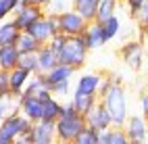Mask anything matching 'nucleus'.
<instances>
[{"instance_id": "23", "label": "nucleus", "mask_w": 148, "mask_h": 144, "mask_svg": "<svg viewBox=\"0 0 148 144\" xmlns=\"http://www.w3.org/2000/svg\"><path fill=\"white\" fill-rule=\"evenodd\" d=\"M17 61H19V50L17 46H0V69L4 71H11L17 67Z\"/></svg>"}, {"instance_id": "1", "label": "nucleus", "mask_w": 148, "mask_h": 144, "mask_svg": "<svg viewBox=\"0 0 148 144\" xmlns=\"http://www.w3.org/2000/svg\"><path fill=\"white\" fill-rule=\"evenodd\" d=\"M84 128H86V117L73 107V102H65L58 119L54 121L56 140L58 142H73Z\"/></svg>"}, {"instance_id": "15", "label": "nucleus", "mask_w": 148, "mask_h": 144, "mask_svg": "<svg viewBox=\"0 0 148 144\" xmlns=\"http://www.w3.org/2000/svg\"><path fill=\"white\" fill-rule=\"evenodd\" d=\"M19 107H21V94H15L11 90L0 94V121L11 117V115H17Z\"/></svg>"}, {"instance_id": "32", "label": "nucleus", "mask_w": 148, "mask_h": 144, "mask_svg": "<svg viewBox=\"0 0 148 144\" xmlns=\"http://www.w3.org/2000/svg\"><path fill=\"white\" fill-rule=\"evenodd\" d=\"M50 92L56 98H65L67 94H71V80H65V82H58L50 86Z\"/></svg>"}, {"instance_id": "3", "label": "nucleus", "mask_w": 148, "mask_h": 144, "mask_svg": "<svg viewBox=\"0 0 148 144\" xmlns=\"http://www.w3.org/2000/svg\"><path fill=\"white\" fill-rule=\"evenodd\" d=\"M88 52L90 50H88L82 36H67L65 42L61 44V48L56 50V59H58V63L69 65L75 71H79L88 61Z\"/></svg>"}, {"instance_id": "33", "label": "nucleus", "mask_w": 148, "mask_h": 144, "mask_svg": "<svg viewBox=\"0 0 148 144\" xmlns=\"http://www.w3.org/2000/svg\"><path fill=\"white\" fill-rule=\"evenodd\" d=\"M65 8H71V4H69L67 0H50V2H48V6H46V11L58 15V13H63Z\"/></svg>"}, {"instance_id": "31", "label": "nucleus", "mask_w": 148, "mask_h": 144, "mask_svg": "<svg viewBox=\"0 0 148 144\" xmlns=\"http://www.w3.org/2000/svg\"><path fill=\"white\" fill-rule=\"evenodd\" d=\"M132 19L138 23L140 32H148V0H146V2H144L140 8H138V11H136V15H134Z\"/></svg>"}, {"instance_id": "34", "label": "nucleus", "mask_w": 148, "mask_h": 144, "mask_svg": "<svg viewBox=\"0 0 148 144\" xmlns=\"http://www.w3.org/2000/svg\"><path fill=\"white\" fill-rule=\"evenodd\" d=\"M123 2H125V6H127V15L134 17V15H136V11H138V8H140V6L146 2V0H123Z\"/></svg>"}, {"instance_id": "4", "label": "nucleus", "mask_w": 148, "mask_h": 144, "mask_svg": "<svg viewBox=\"0 0 148 144\" xmlns=\"http://www.w3.org/2000/svg\"><path fill=\"white\" fill-rule=\"evenodd\" d=\"M29 130H32V121L27 117H23L21 113L11 115L0 121V144H13L21 136H25Z\"/></svg>"}, {"instance_id": "40", "label": "nucleus", "mask_w": 148, "mask_h": 144, "mask_svg": "<svg viewBox=\"0 0 148 144\" xmlns=\"http://www.w3.org/2000/svg\"><path fill=\"white\" fill-rule=\"evenodd\" d=\"M67 2H69V4H71V0H67Z\"/></svg>"}, {"instance_id": "25", "label": "nucleus", "mask_w": 148, "mask_h": 144, "mask_svg": "<svg viewBox=\"0 0 148 144\" xmlns=\"http://www.w3.org/2000/svg\"><path fill=\"white\" fill-rule=\"evenodd\" d=\"M63 102L56 98V96H50L48 100H44V111H42V119L46 121H56L58 115H61Z\"/></svg>"}, {"instance_id": "2", "label": "nucleus", "mask_w": 148, "mask_h": 144, "mask_svg": "<svg viewBox=\"0 0 148 144\" xmlns=\"http://www.w3.org/2000/svg\"><path fill=\"white\" fill-rule=\"evenodd\" d=\"M100 100H102V104H104V109L108 111V115H111V123H113V125H117V128H123L127 115H130L125 88H123L121 84L113 82L111 88H108V90L100 96Z\"/></svg>"}, {"instance_id": "6", "label": "nucleus", "mask_w": 148, "mask_h": 144, "mask_svg": "<svg viewBox=\"0 0 148 144\" xmlns=\"http://www.w3.org/2000/svg\"><path fill=\"white\" fill-rule=\"evenodd\" d=\"M44 15H46V8L34 6V4H23V2H21V4L13 11L11 19H13V23L17 25L19 32H27L29 27H32L38 19H42Z\"/></svg>"}, {"instance_id": "19", "label": "nucleus", "mask_w": 148, "mask_h": 144, "mask_svg": "<svg viewBox=\"0 0 148 144\" xmlns=\"http://www.w3.org/2000/svg\"><path fill=\"white\" fill-rule=\"evenodd\" d=\"M98 144H130V140H127V134H125L123 128L111 125V128H106L104 132H100Z\"/></svg>"}, {"instance_id": "24", "label": "nucleus", "mask_w": 148, "mask_h": 144, "mask_svg": "<svg viewBox=\"0 0 148 144\" xmlns=\"http://www.w3.org/2000/svg\"><path fill=\"white\" fill-rule=\"evenodd\" d=\"M96 6H98V0H71V8L79 13L88 23L94 21V17H96Z\"/></svg>"}, {"instance_id": "20", "label": "nucleus", "mask_w": 148, "mask_h": 144, "mask_svg": "<svg viewBox=\"0 0 148 144\" xmlns=\"http://www.w3.org/2000/svg\"><path fill=\"white\" fill-rule=\"evenodd\" d=\"M19 32L17 25L13 23L11 17H6L4 21H0V46H13L19 38Z\"/></svg>"}, {"instance_id": "11", "label": "nucleus", "mask_w": 148, "mask_h": 144, "mask_svg": "<svg viewBox=\"0 0 148 144\" xmlns=\"http://www.w3.org/2000/svg\"><path fill=\"white\" fill-rule=\"evenodd\" d=\"M32 144H52L56 142V130H54V121H46L40 119L32 123Z\"/></svg>"}, {"instance_id": "30", "label": "nucleus", "mask_w": 148, "mask_h": 144, "mask_svg": "<svg viewBox=\"0 0 148 144\" xmlns=\"http://www.w3.org/2000/svg\"><path fill=\"white\" fill-rule=\"evenodd\" d=\"M98 136H100V132H96L94 128L86 125L79 134H77V138L73 142L75 144H98Z\"/></svg>"}, {"instance_id": "5", "label": "nucleus", "mask_w": 148, "mask_h": 144, "mask_svg": "<svg viewBox=\"0 0 148 144\" xmlns=\"http://www.w3.org/2000/svg\"><path fill=\"white\" fill-rule=\"evenodd\" d=\"M27 34L36 38L40 44H48L50 42V38L56 36V34H61V29H58V19L54 13H46L42 19H38V21L27 29Z\"/></svg>"}, {"instance_id": "28", "label": "nucleus", "mask_w": 148, "mask_h": 144, "mask_svg": "<svg viewBox=\"0 0 148 144\" xmlns=\"http://www.w3.org/2000/svg\"><path fill=\"white\" fill-rule=\"evenodd\" d=\"M17 67L29 71V73H38V54L36 52H19V61H17Z\"/></svg>"}, {"instance_id": "37", "label": "nucleus", "mask_w": 148, "mask_h": 144, "mask_svg": "<svg viewBox=\"0 0 148 144\" xmlns=\"http://www.w3.org/2000/svg\"><path fill=\"white\" fill-rule=\"evenodd\" d=\"M140 109H142V117L148 119V92L140 94Z\"/></svg>"}, {"instance_id": "39", "label": "nucleus", "mask_w": 148, "mask_h": 144, "mask_svg": "<svg viewBox=\"0 0 148 144\" xmlns=\"http://www.w3.org/2000/svg\"><path fill=\"white\" fill-rule=\"evenodd\" d=\"M6 17H11V13H8V8L2 4V0H0V21H4Z\"/></svg>"}, {"instance_id": "29", "label": "nucleus", "mask_w": 148, "mask_h": 144, "mask_svg": "<svg viewBox=\"0 0 148 144\" xmlns=\"http://www.w3.org/2000/svg\"><path fill=\"white\" fill-rule=\"evenodd\" d=\"M121 29V21H119V17L113 15V17H108L106 21H102V32H104V38H106V42H111L117 38V34H119Z\"/></svg>"}, {"instance_id": "26", "label": "nucleus", "mask_w": 148, "mask_h": 144, "mask_svg": "<svg viewBox=\"0 0 148 144\" xmlns=\"http://www.w3.org/2000/svg\"><path fill=\"white\" fill-rule=\"evenodd\" d=\"M15 46H17L19 52H38L42 44L38 42L36 38H32L27 32H21V34H19V38H17V42H15Z\"/></svg>"}, {"instance_id": "22", "label": "nucleus", "mask_w": 148, "mask_h": 144, "mask_svg": "<svg viewBox=\"0 0 148 144\" xmlns=\"http://www.w3.org/2000/svg\"><path fill=\"white\" fill-rule=\"evenodd\" d=\"M119 4H121V0H98L94 21L102 23V21H106L108 17L117 15V11H119Z\"/></svg>"}, {"instance_id": "21", "label": "nucleus", "mask_w": 148, "mask_h": 144, "mask_svg": "<svg viewBox=\"0 0 148 144\" xmlns=\"http://www.w3.org/2000/svg\"><path fill=\"white\" fill-rule=\"evenodd\" d=\"M29 75L32 73L21 69V67H15V69L8 71V86H11V92L21 94L23 88H25V84H27V80H29Z\"/></svg>"}, {"instance_id": "8", "label": "nucleus", "mask_w": 148, "mask_h": 144, "mask_svg": "<svg viewBox=\"0 0 148 144\" xmlns=\"http://www.w3.org/2000/svg\"><path fill=\"white\" fill-rule=\"evenodd\" d=\"M119 56L121 61L134 71H140L144 67V46L138 40H127L121 48H119Z\"/></svg>"}, {"instance_id": "27", "label": "nucleus", "mask_w": 148, "mask_h": 144, "mask_svg": "<svg viewBox=\"0 0 148 144\" xmlns=\"http://www.w3.org/2000/svg\"><path fill=\"white\" fill-rule=\"evenodd\" d=\"M96 96H90V94H82V92H73V98H71V102H73V107L79 111L82 115H86L88 111H90L94 104H96Z\"/></svg>"}, {"instance_id": "9", "label": "nucleus", "mask_w": 148, "mask_h": 144, "mask_svg": "<svg viewBox=\"0 0 148 144\" xmlns=\"http://www.w3.org/2000/svg\"><path fill=\"white\" fill-rule=\"evenodd\" d=\"M123 130L127 134V140L130 142H146L148 140V119L142 115H127V119L123 123Z\"/></svg>"}, {"instance_id": "16", "label": "nucleus", "mask_w": 148, "mask_h": 144, "mask_svg": "<svg viewBox=\"0 0 148 144\" xmlns=\"http://www.w3.org/2000/svg\"><path fill=\"white\" fill-rule=\"evenodd\" d=\"M100 80L102 75L98 73H82L75 82V92H82V94H90V96H96L98 94V86H100ZM98 98V96H96Z\"/></svg>"}, {"instance_id": "13", "label": "nucleus", "mask_w": 148, "mask_h": 144, "mask_svg": "<svg viewBox=\"0 0 148 144\" xmlns=\"http://www.w3.org/2000/svg\"><path fill=\"white\" fill-rule=\"evenodd\" d=\"M82 38H84V42L88 46V50H98V48H102L106 44V38H104V32H102V23H98V21L88 23Z\"/></svg>"}, {"instance_id": "35", "label": "nucleus", "mask_w": 148, "mask_h": 144, "mask_svg": "<svg viewBox=\"0 0 148 144\" xmlns=\"http://www.w3.org/2000/svg\"><path fill=\"white\" fill-rule=\"evenodd\" d=\"M11 90V86H8V71L0 69V94H4Z\"/></svg>"}, {"instance_id": "14", "label": "nucleus", "mask_w": 148, "mask_h": 144, "mask_svg": "<svg viewBox=\"0 0 148 144\" xmlns=\"http://www.w3.org/2000/svg\"><path fill=\"white\" fill-rule=\"evenodd\" d=\"M42 111H44V102L36 96H27V94H21V107H19V113L27 117L32 123L40 121L42 119Z\"/></svg>"}, {"instance_id": "36", "label": "nucleus", "mask_w": 148, "mask_h": 144, "mask_svg": "<svg viewBox=\"0 0 148 144\" xmlns=\"http://www.w3.org/2000/svg\"><path fill=\"white\" fill-rule=\"evenodd\" d=\"M111 84H113V77H102V80H100V86H98V94H96L98 98H100V96H102L108 88H111Z\"/></svg>"}, {"instance_id": "17", "label": "nucleus", "mask_w": 148, "mask_h": 144, "mask_svg": "<svg viewBox=\"0 0 148 144\" xmlns=\"http://www.w3.org/2000/svg\"><path fill=\"white\" fill-rule=\"evenodd\" d=\"M44 75V80L48 84V88H50L52 84H58V82H65V80H73V75H75V69L73 67H69V65H63V63H58L54 65L48 73H42Z\"/></svg>"}, {"instance_id": "7", "label": "nucleus", "mask_w": 148, "mask_h": 144, "mask_svg": "<svg viewBox=\"0 0 148 144\" xmlns=\"http://www.w3.org/2000/svg\"><path fill=\"white\" fill-rule=\"evenodd\" d=\"M56 19H58V29L65 36H82L88 25V21L73 8H65L63 13L56 15Z\"/></svg>"}, {"instance_id": "10", "label": "nucleus", "mask_w": 148, "mask_h": 144, "mask_svg": "<svg viewBox=\"0 0 148 144\" xmlns=\"http://www.w3.org/2000/svg\"><path fill=\"white\" fill-rule=\"evenodd\" d=\"M84 117H86V125L94 128L96 132H104L106 128L113 125V123H111V115H108V111L104 109V104H102L100 98L96 100V104L84 115Z\"/></svg>"}, {"instance_id": "38", "label": "nucleus", "mask_w": 148, "mask_h": 144, "mask_svg": "<svg viewBox=\"0 0 148 144\" xmlns=\"http://www.w3.org/2000/svg\"><path fill=\"white\" fill-rule=\"evenodd\" d=\"M21 2H23V4H34V6H42V8H46L50 0H21Z\"/></svg>"}, {"instance_id": "12", "label": "nucleus", "mask_w": 148, "mask_h": 144, "mask_svg": "<svg viewBox=\"0 0 148 144\" xmlns=\"http://www.w3.org/2000/svg\"><path fill=\"white\" fill-rule=\"evenodd\" d=\"M21 94L36 96V98H40L42 102L48 100V98L52 96V92H50V88H48V84H46V80H44V75H42V73H34V75H29V80H27V84H25V88H23Z\"/></svg>"}, {"instance_id": "18", "label": "nucleus", "mask_w": 148, "mask_h": 144, "mask_svg": "<svg viewBox=\"0 0 148 144\" xmlns=\"http://www.w3.org/2000/svg\"><path fill=\"white\" fill-rule=\"evenodd\" d=\"M36 54H38V73H48L54 65H58L56 52L48 44H42L40 50H38Z\"/></svg>"}]
</instances>
